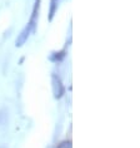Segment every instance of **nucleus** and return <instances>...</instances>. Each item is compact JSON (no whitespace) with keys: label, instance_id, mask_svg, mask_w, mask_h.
Listing matches in <instances>:
<instances>
[{"label":"nucleus","instance_id":"obj_1","mask_svg":"<svg viewBox=\"0 0 140 148\" xmlns=\"http://www.w3.org/2000/svg\"><path fill=\"white\" fill-rule=\"evenodd\" d=\"M51 84H53V93H54V97L56 99H60L63 95L65 94V88L63 86L60 78L58 75H51Z\"/></svg>","mask_w":140,"mask_h":148},{"label":"nucleus","instance_id":"obj_2","mask_svg":"<svg viewBox=\"0 0 140 148\" xmlns=\"http://www.w3.org/2000/svg\"><path fill=\"white\" fill-rule=\"evenodd\" d=\"M33 30H31V28L30 27H25L23 30H21V33L19 35H18V38H16V40H15V45L16 47H23L25 43H27V40H28V38H29V35H30V33H31Z\"/></svg>","mask_w":140,"mask_h":148},{"label":"nucleus","instance_id":"obj_3","mask_svg":"<svg viewBox=\"0 0 140 148\" xmlns=\"http://www.w3.org/2000/svg\"><path fill=\"white\" fill-rule=\"evenodd\" d=\"M58 4H59V0H50V10H49V20L51 21L55 15L58 10Z\"/></svg>","mask_w":140,"mask_h":148},{"label":"nucleus","instance_id":"obj_4","mask_svg":"<svg viewBox=\"0 0 140 148\" xmlns=\"http://www.w3.org/2000/svg\"><path fill=\"white\" fill-rule=\"evenodd\" d=\"M65 58V50H60V51H55L50 55V60L51 62H61Z\"/></svg>","mask_w":140,"mask_h":148},{"label":"nucleus","instance_id":"obj_5","mask_svg":"<svg viewBox=\"0 0 140 148\" xmlns=\"http://www.w3.org/2000/svg\"><path fill=\"white\" fill-rule=\"evenodd\" d=\"M56 148H71V140H63L58 144Z\"/></svg>","mask_w":140,"mask_h":148}]
</instances>
